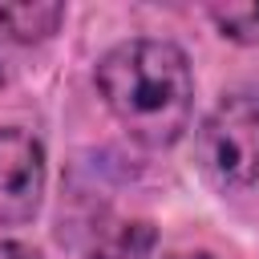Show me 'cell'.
Wrapping results in <instances>:
<instances>
[{
    "label": "cell",
    "instance_id": "4",
    "mask_svg": "<svg viewBox=\"0 0 259 259\" xmlns=\"http://www.w3.org/2000/svg\"><path fill=\"white\" fill-rule=\"evenodd\" d=\"M65 20V4L53 0H20V4H0V32L16 45H40L49 40Z\"/></svg>",
    "mask_w": 259,
    "mask_h": 259
},
{
    "label": "cell",
    "instance_id": "3",
    "mask_svg": "<svg viewBox=\"0 0 259 259\" xmlns=\"http://www.w3.org/2000/svg\"><path fill=\"white\" fill-rule=\"evenodd\" d=\"M49 186V158L32 130L0 125V227L28 223Z\"/></svg>",
    "mask_w": 259,
    "mask_h": 259
},
{
    "label": "cell",
    "instance_id": "8",
    "mask_svg": "<svg viewBox=\"0 0 259 259\" xmlns=\"http://www.w3.org/2000/svg\"><path fill=\"white\" fill-rule=\"evenodd\" d=\"M170 259H219V255H210V251H178Z\"/></svg>",
    "mask_w": 259,
    "mask_h": 259
},
{
    "label": "cell",
    "instance_id": "6",
    "mask_svg": "<svg viewBox=\"0 0 259 259\" xmlns=\"http://www.w3.org/2000/svg\"><path fill=\"white\" fill-rule=\"evenodd\" d=\"M206 16H210V24L219 28L223 40L259 49V0L255 4H210Z\"/></svg>",
    "mask_w": 259,
    "mask_h": 259
},
{
    "label": "cell",
    "instance_id": "5",
    "mask_svg": "<svg viewBox=\"0 0 259 259\" xmlns=\"http://www.w3.org/2000/svg\"><path fill=\"white\" fill-rule=\"evenodd\" d=\"M154 243H158L154 223H146V219H117V223H105L93 235L85 259H150Z\"/></svg>",
    "mask_w": 259,
    "mask_h": 259
},
{
    "label": "cell",
    "instance_id": "1",
    "mask_svg": "<svg viewBox=\"0 0 259 259\" xmlns=\"http://www.w3.org/2000/svg\"><path fill=\"white\" fill-rule=\"evenodd\" d=\"M97 93L117 125L146 150L182 142L194 117V69L174 40L134 36L97 61Z\"/></svg>",
    "mask_w": 259,
    "mask_h": 259
},
{
    "label": "cell",
    "instance_id": "7",
    "mask_svg": "<svg viewBox=\"0 0 259 259\" xmlns=\"http://www.w3.org/2000/svg\"><path fill=\"white\" fill-rule=\"evenodd\" d=\"M0 259H45L32 243H20V239H4L0 243Z\"/></svg>",
    "mask_w": 259,
    "mask_h": 259
},
{
    "label": "cell",
    "instance_id": "2",
    "mask_svg": "<svg viewBox=\"0 0 259 259\" xmlns=\"http://www.w3.org/2000/svg\"><path fill=\"white\" fill-rule=\"evenodd\" d=\"M194 158L223 190H247L259 182V85L219 97L194 134Z\"/></svg>",
    "mask_w": 259,
    "mask_h": 259
}]
</instances>
